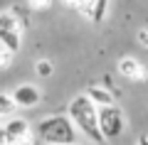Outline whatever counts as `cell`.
Segmentation results:
<instances>
[{"label":"cell","mask_w":148,"mask_h":145,"mask_svg":"<svg viewBox=\"0 0 148 145\" xmlns=\"http://www.w3.org/2000/svg\"><path fill=\"white\" fill-rule=\"evenodd\" d=\"M67 113L72 116V120L77 123L79 133H84L91 143H106L104 133H101V125H99V106H96L86 93L74 96V99L69 101Z\"/></svg>","instance_id":"obj_1"},{"label":"cell","mask_w":148,"mask_h":145,"mask_svg":"<svg viewBox=\"0 0 148 145\" xmlns=\"http://www.w3.org/2000/svg\"><path fill=\"white\" fill-rule=\"evenodd\" d=\"M77 130L79 128L69 113H52V116H45L37 123L35 133L40 143L59 145V143H77Z\"/></svg>","instance_id":"obj_2"},{"label":"cell","mask_w":148,"mask_h":145,"mask_svg":"<svg viewBox=\"0 0 148 145\" xmlns=\"http://www.w3.org/2000/svg\"><path fill=\"white\" fill-rule=\"evenodd\" d=\"M99 125L106 140H116L126 130V116L116 103L111 106H99Z\"/></svg>","instance_id":"obj_3"},{"label":"cell","mask_w":148,"mask_h":145,"mask_svg":"<svg viewBox=\"0 0 148 145\" xmlns=\"http://www.w3.org/2000/svg\"><path fill=\"white\" fill-rule=\"evenodd\" d=\"M27 135H30V123L25 118H8L5 125H3V145L27 140Z\"/></svg>","instance_id":"obj_4"},{"label":"cell","mask_w":148,"mask_h":145,"mask_svg":"<svg viewBox=\"0 0 148 145\" xmlns=\"http://www.w3.org/2000/svg\"><path fill=\"white\" fill-rule=\"evenodd\" d=\"M116 69H119V74H121L123 79H128V81H146L148 79V69L133 57H121L119 64H116Z\"/></svg>","instance_id":"obj_5"},{"label":"cell","mask_w":148,"mask_h":145,"mask_svg":"<svg viewBox=\"0 0 148 145\" xmlns=\"http://www.w3.org/2000/svg\"><path fill=\"white\" fill-rule=\"evenodd\" d=\"M12 99L17 101L20 108H35V106L42 101V93H40V88L32 86V84H22V86H17L15 91H12Z\"/></svg>","instance_id":"obj_6"},{"label":"cell","mask_w":148,"mask_h":145,"mask_svg":"<svg viewBox=\"0 0 148 145\" xmlns=\"http://www.w3.org/2000/svg\"><path fill=\"white\" fill-rule=\"evenodd\" d=\"M86 96H89L96 106H111V103H116V101H114V93L106 91L104 86H89V88H86Z\"/></svg>","instance_id":"obj_7"},{"label":"cell","mask_w":148,"mask_h":145,"mask_svg":"<svg viewBox=\"0 0 148 145\" xmlns=\"http://www.w3.org/2000/svg\"><path fill=\"white\" fill-rule=\"evenodd\" d=\"M0 44H5L8 49H12V52H20L22 32H15V30H0Z\"/></svg>","instance_id":"obj_8"},{"label":"cell","mask_w":148,"mask_h":145,"mask_svg":"<svg viewBox=\"0 0 148 145\" xmlns=\"http://www.w3.org/2000/svg\"><path fill=\"white\" fill-rule=\"evenodd\" d=\"M15 108H20V106L12 99V93H0V116H3V118H10Z\"/></svg>","instance_id":"obj_9"},{"label":"cell","mask_w":148,"mask_h":145,"mask_svg":"<svg viewBox=\"0 0 148 145\" xmlns=\"http://www.w3.org/2000/svg\"><path fill=\"white\" fill-rule=\"evenodd\" d=\"M106 7H109V0H96L94 3V10H91V20L94 22H101L106 15Z\"/></svg>","instance_id":"obj_10"},{"label":"cell","mask_w":148,"mask_h":145,"mask_svg":"<svg viewBox=\"0 0 148 145\" xmlns=\"http://www.w3.org/2000/svg\"><path fill=\"white\" fill-rule=\"evenodd\" d=\"M35 71L40 74V76H52L54 67H52V62H49V59H40V62L35 64Z\"/></svg>","instance_id":"obj_11"},{"label":"cell","mask_w":148,"mask_h":145,"mask_svg":"<svg viewBox=\"0 0 148 145\" xmlns=\"http://www.w3.org/2000/svg\"><path fill=\"white\" fill-rule=\"evenodd\" d=\"M94 3L96 0H72V5H77L79 10H84L89 17H91V10H94Z\"/></svg>","instance_id":"obj_12"},{"label":"cell","mask_w":148,"mask_h":145,"mask_svg":"<svg viewBox=\"0 0 148 145\" xmlns=\"http://www.w3.org/2000/svg\"><path fill=\"white\" fill-rule=\"evenodd\" d=\"M12 54H15L12 49H8L5 44H0V62H3V69H8V67H10V59H12Z\"/></svg>","instance_id":"obj_13"},{"label":"cell","mask_w":148,"mask_h":145,"mask_svg":"<svg viewBox=\"0 0 148 145\" xmlns=\"http://www.w3.org/2000/svg\"><path fill=\"white\" fill-rule=\"evenodd\" d=\"M138 42L148 49V30H138Z\"/></svg>","instance_id":"obj_14"},{"label":"cell","mask_w":148,"mask_h":145,"mask_svg":"<svg viewBox=\"0 0 148 145\" xmlns=\"http://www.w3.org/2000/svg\"><path fill=\"white\" fill-rule=\"evenodd\" d=\"M138 145H148V135H143V138L138 140Z\"/></svg>","instance_id":"obj_15"},{"label":"cell","mask_w":148,"mask_h":145,"mask_svg":"<svg viewBox=\"0 0 148 145\" xmlns=\"http://www.w3.org/2000/svg\"><path fill=\"white\" fill-rule=\"evenodd\" d=\"M12 145H32V143H27V140H17V143H12Z\"/></svg>","instance_id":"obj_16"},{"label":"cell","mask_w":148,"mask_h":145,"mask_svg":"<svg viewBox=\"0 0 148 145\" xmlns=\"http://www.w3.org/2000/svg\"><path fill=\"white\" fill-rule=\"evenodd\" d=\"M40 145H49V143H40ZM59 145H79V143H59Z\"/></svg>","instance_id":"obj_17"}]
</instances>
